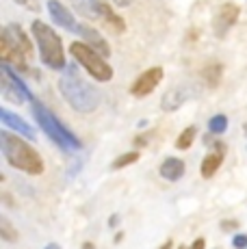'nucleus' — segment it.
Returning <instances> with one entry per match:
<instances>
[{"label":"nucleus","mask_w":247,"mask_h":249,"mask_svg":"<svg viewBox=\"0 0 247 249\" xmlns=\"http://www.w3.org/2000/svg\"><path fill=\"white\" fill-rule=\"evenodd\" d=\"M0 236H2V241H7V243L18 241V230L11 226V221H9L4 214L0 217Z\"/></svg>","instance_id":"obj_20"},{"label":"nucleus","mask_w":247,"mask_h":249,"mask_svg":"<svg viewBox=\"0 0 247 249\" xmlns=\"http://www.w3.org/2000/svg\"><path fill=\"white\" fill-rule=\"evenodd\" d=\"M223 156H226V150H223V145H219L217 152H211V154L202 160V169H199L202 178H212V176L217 174V169H219L223 162Z\"/></svg>","instance_id":"obj_14"},{"label":"nucleus","mask_w":247,"mask_h":249,"mask_svg":"<svg viewBox=\"0 0 247 249\" xmlns=\"http://www.w3.org/2000/svg\"><path fill=\"white\" fill-rule=\"evenodd\" d=\"M100 20H104V24H106L113 33H124L126 31V22H124L122 18L111 9V4H106L104 0L100 2Z\"/></svg>","instance_id":"obj_15"},{"label":"nucleus","mask_w":247,"mask_h":249,"mask_svg":"<svg viewBox=\"0 0 247 249\" xmlns=\"http://www.w3.org/2000/svg\"><path fill=\"white\" fill-rule=\"evenodd\" d=\"M76 33L83 37V41H85V44H87L89 48H91V50H96L98 54H102L104 59H108V54H111V48H108L106 39L100 35L96 28L87 26V24H78V31H76Z\"/></svg>","instance_id":"obj_11"},{"label":"nucleus","mask_w":247,"mask_h":249,"mask_svg":"<svg viewBox=\"0 0 247 249\" xmlns=\"http://www.w3.org/2000/svg\"><path fill=\"white\" fill-rule=\"evenodd\" d=\"M232 245H234V249H247V234H234Z\"/></svg>","instance_id":"obj_24"},{"label":"nucleus","mask_w":247,"mask_h":249,"mask_svg":"<svg viewBox=\"0 0 247 249\" xmlns=\"http://www.w3.org/2000/svg\"><path fill=\"white\" fill-rule=\"evenodd\" d=\"M160 80H163V68H150L135 78V83L130 85V93L135 98H145L159 87Z\"/></svg>","instance_id":"obj_7"},{"label":"nucleus","mask_w":247,"mask_h":249,"mask_svg":"<svg viewBox=\"0 0 247 249\" xmlns=\"http://www.w3.org/2000/svg\"><path fill=\"white\" fill-rule=\"evenodd\" d=\"M74 7V11H78L80 16L89 18V20H96L100 18V2L102 0H70Z\"/></svg>","instance_id":"obj_17"},{"label":"nucleus","mask_w":247,"mask_h":249,"mask_svg":"<svg viewBox=\"0 0 247 249\" xmlns=\"http://www.w3.org/2000/svg\"><path fill=\"white\" fill-rule=\"evenodd\" d=\"M70 54L76 59V63H80V68L87 70L89 76H93L100 83H108L113 78V68L106 63V59L102 54H98L96 50H91L85 41L70 44Z\"/></svg>","instance_id":"obj_5"},{"label":"nucleus","mask_w":247,"mask_h":249,"mask_svg":"<svg viewBox=\"0 0 247 249\" xmlns=\"http://www.w3.org/2000/svg\"><path fill=\"white\" fill-rule=\"evenodd\" d=\"M0 152H2L4 160L18 171H24L28 176H39L44 174V159L41 154L31 147L20 135H13L11 130L0 132Z\"/></svg>","instance_id":"obj_1"},{"label":"nucleus","mask_w":247,"mask_h":249,"mask_svg":"<svg viewBox=\"0 0 247 249\" xmlns=\"http://www.w3.org/2000/svg\"><path fill=\"white\" fill-rule=\"evenodd\" d=\"M159 174L169 182H178L184 176V160L176 159V156H169V159H165L163 162H160Z\"/></svg>","instance_id":"obj_13"},{"label":"nucleus","mask_w":247,"mask_h":249,"mask_svg":"<svg viewBox=\"0 0 247 249\" xmlns=\"http://www.w3.org/2000/svg\"><path fill=\"white\" fill-rule=\"evenodd\" d=\"M113 2H115L117 7H128V4H130L132 0H113Z\"/></svg>","instance_id":"obj_29"},{"label":"nucleus","mask_w":247,"mask_h":249,"mask_svg":"<svg viewBox=\"0 0 247 249\" xmlns=\"http://www.w3.org/2000/svg\"><path fill=\"white\" fill-rule=\"evenodd\" d=\"M13 2L22 4V7L31 9V11H37V9H39V2H37V0H13Z\"/></svg>","instance_id":"obj_25"},{"label":"nucleus","mask_w":247,"mask_h":249,"mask_svg":"<svg viewBox=\"0 0 247 249\" xmlns=\"http://www.w3.org/2000/svg\"><path fill=\"white\" fill-rule=\"evenodd\" d=\"M122 238H124V234H122V232H117V234H115V238H113V241H115V243H120Z\"/></svg>","instance_id":"obj_33"},{"label":"nucleus","mask_w":247,"mask_h":249,"mask_svg":"<svg viewBox=\"0 0 247 249\" xmlns=\"http://www.w3.org/2000/svg\"><path fill=\"white\" fill-rule=\"evenodd\" d=\"M46 249H61L59 243H50V245H46Z\"/></svg>","instance_id":"obj_32"},{"label":"nucleus","mask_w":247,"mask_h":249,"mask_svg":"<svg viewBox=\"0 0 247 249\" xmlns=\"http://www.w3.org/2000/svg\"><path fill=\"white\" fill-rule=\"evenodd\" d=\"M178 249H189V247H184V245H180V247H178Z\"/></svg>","instance_id":"obj_34"},{"label":"nucleus","mask_w":247,"mask_h":249,"mask_svg":"<svg viewBox=\"0 0 247 249\" xmlns=\"http://www.w3.org/2000/svg\"><path fill=\"white\" fill-rule=\"evenodd\" d=\"M33 115H35L37 124H39V128L48 135V139L52 143H56V145L61 147L63 152H76L83 147V143H80V139L74 135L72 130H68V128L63 126V124L56 119V115L48 111V108L44 107V104L39 102V100H33Z\"/></svg>","instance_id":"obj_4"},{"label":"nucleus","mask_w":247,"mask_h":249,"mask_svg":"<svg viewBox=\"0 0 247 249\" xmlns=\"http://www.w3.org/2000/svg\"><path fill=\"white\" fill-rule=\"evenodd\" d=\"M239 16H241V9L236 7L234 2L221 4L219 11H217V16H215V20H212V31H215V35L219 37V39L226 37V33L236 24Z\"/></svg>","instance_id":"obj_8"},{"label":"nucleus","mask_w":247,"mask_h":249,"mask_svg":"<svg viewBox=\"0 0 247 249\" xmlns=\"http://www.w3.org/2000/svg\"><path fill=\"white\" fill-rule=\"evenodd\" d=\"M189 249H204V238H195V241H193V245Z\"/></svg>","instance_id":"obj_28"},{"label":"nucleus","mask_w":247,"mask_h":249,"mask_svg":"<svg viewBox=\"0 0 247 249\" xmlns=\"http://www.w3.org/2000/svg\"><path fill=\"white\" fill-rule=\"evenodd\" d=\"M80 249H96V245H93V243H83V247Z\"/></svg>","instance_id":"obj_30"},{"label":"nucleus","mask_w":247,"mask_h":249,"mask_svg":"<svg viewBox=\"0 0 247 249\" xmlns=\"http://www.w3.org/2000/svg\"><path fill=\"white\" fill-rule=\"evenodd\" d=\"M0 71H2V78L4 80H9L13 87L20 91L22 95H24V100H31V102L35 100V98H33V93H31V89L26 87V83L20 78V76H18V71L11 70V65H9V63H0Z\"/></svg>","instance_id":"obj_16"},{"label":"nucleus","mask_w":247,"mask_h":249,"mask_svg":"<svg viewBox=\"0 0 247 249\" xmlns=\"http://www.w3.org/2000/svg\"><path fill=\"white\" fill-rule=\"evenodd\" d=\"M0 119H2V124H4L7 130L18 132V135L24 137V139H35V128H33L28 122H24L20 115L7 111V108H0Z\"/></svg>","instance_id":"obj_10"},{"label":"nucleus","mask_w":247,"mask_h":249,"mask_svg":"<svg viewBox=\"0 0 247 249\" xmlns=\"http://www.w3.org/2000/svg\"><path fill=\"white\" fill-rule=\"evenodd\" d=\"M0 85H2V95H4L7 100H11V102H16V104L24 102V95H22L20 91L13 87V85L9 83V80H4V78H2V83H0Z\"/></svg>","instance_id":"obj_23"},{"label":"nucleus","mask_w":247,"mask_h":249,"mask_svg":"<svg viewBox=\"0 0 247 249\" xmlns=\"http://www.w3.org/2000/svg\"><path fill=\"white\" fill-rule=\"evenodd\" d=\"M208 130H211L212 135H223V132L228 130V117L226 115H212V117L208 119Z\"/></svg>","instance_id":"obj_22"},{"label":"nucleus","mask_w":247,"mask_h":249,"mask_svg":"<svg viewBox=\"0 0 247 249\" xmlns=\"http://www.w3.org/2000/svg\"><path fill=\"white\" fill-rule=\"evenodd\" d=\"M117 223H120V214H111V219H108V226L117 228Z\"/></svg>","instance_id":"obj_27"},{"label":"nucleus","mask_w":247,"mask_h":249,"mask_svg":"<svg viewBox=\"0 0 247 249\" xmlns=\"http://www.w3.org/2000/svg\"><path fill=\"white\" fill-rule=\"evenodd\" d=\"M197 95H199V87H197V85H191V83L178 85V87L165 91V95L160 98V108H163L165 113H174V111H178L184 102L197 98Z\"/></svg>","instance_id":"obj_6"},{"label":"nucleus","mask_w":247,"mask_h":249,"mask_svg":"<svg viewBox=\"0 0 247 249\" xmlns=\"http://www.w3.org/2000/svg\"><path fill=\"white\" fill-rule=\"evenodd\" d=\"M59 91L76 113L87 115L100 107V91L80 78L74 68L65 70V74L59 78Z\"/></svg>","instance_id":"obj_2"},{"label":"nucleus","mask_w":247,"mask_h":249,"mask_svg":"<svg viewBox=\"0 0 247 249\" xmlns=\"http://www.w3.org/2000/svg\"><path fill=\"white\" fill-rule=\"evenodd\" d=\"M137 160H139V150H130V152H126V154L117 156V159L113 160L111 169H124V167L132 165V162H137Z\"/></svg>","instance_id":"obj_21"},{"label":"nucleus","mask_w":247,"mask_h":249,"mask_svg":"<svg viewBox=\"0 0 247 249\" xmlns=\"http://www.w3.org/2000/svg\"><path fill=\"white\" fill-rule=\"evenodd\" d=\"M239 228V223L236 221H223L221 223V230H226V232H230V230H236Z\"/></svg>","instance_id":"obj_26"},{"label":"nucleus","mask_w":247,"mask_h":249,"mask_svg":"<svg viewBox=\"0 0 247 249\" xmlns=\"http://www.w3.org/2000/svg\"><path fill=\"white\" fill-rule=\"evenodd\" d=\"M195 135H197L195 126L184 128V130L180 132V137L176 139V147H178V150H189V147L193 145V141H195Z\"/></svg>","instance_id":"obj_19"},{"label":"nucleus","mask_w":247,"mask_h":249,"mask_svg":"<svg viewBox=\"0 0 247 249\" xmlns=\"http://www.w3.org/2000/svg\"><path fill=\"white\" fill-rule=\"evenodd\" d=\"M31 31H33V35H35L37 48H39L41 63L50 70H68L63 41H61V37L54 33V28L48 26V24L41 20H33Z\"/></svg>","instance_id":"obj_3"},{"label":"nucleus","mask_w":247,"mask_h":249,"mask_svg":"<svg viewBox=\"0 0 247 249\" xmlns=\"http://www.w3.org/2000/svg\"><path fill=\"white\" fill-rule=\"evenodd\" d=\"M221 74H223V65L221 63H208L206 68L202 70V78L206 80L208 87H217L221 80Z\"/></svg>","instance_id":"obj_18"},{"label":"nucleus","mask_w":247,"mask_h":249,"mask_svg":"<svg viewBox=\"0 0 247 249\" xmlns=\"http://www.w3.org/2000/svg\"><path fill=\"white\" fill-rule=\"evenodd\" d=\"M0 37L9 39L13 46L18 48V50L24 52V56H26L28 61H31V56H33V46H31V41H28V37L24 35V31H22L18 24H9V26H4V28H2V35H0Z\"/></svg>","instance_id":"obj_12"},{"label":"nucleus","mask_w":247,"mask_h":249,"mask_svg":"<svg viewBox=\"0 0 247 249\" xmlns=\"http://www.w3.org/2000/svg\"><path fill=\"white\" fill-rule=\"evenodd\" d=\"M159 249H172V241H165V243H163V245H160Z\"/></svg>","instance_id":"obj_31"},{"label":"nucleus","mask_w":247,"mask_h":249,"mask_svg":"<svg viewBox=\"0 0 247 249\" xmlns=\"http://www.w3.org/2000/svg\"><path fill=\"white\" fill-rule=\"evenodd\" d=\"M46 7H48V13H50V18L54 24H59L61 28H68V31H72V33L78 31V22L74 20L72 11H70L68 7H63L59 0H48Z\"/></svg>","instance_id":"obj_9"}]
</instances>
